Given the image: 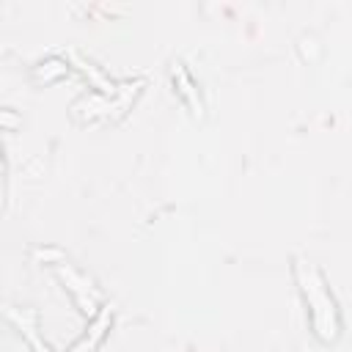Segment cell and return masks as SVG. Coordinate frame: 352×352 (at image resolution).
I'll use <instances>...</instances> for the list:
<instances>
[{
	"label": "cell",
	"mask_w": 352,
	"mask_h": 352,
	"mask_svg": "<svg viewBox=\"0 0 352 352\" xmlns=\"http://www.w3.org/2000/svg\"><path fill=\"white\" fill-rule=\"evenodd\" d=\"M294 275H297V283H300V292L305 297V305H308V322L314 327V333L330 344L338 338V330H341V319H338V305L324 283V275L311 264V261H302L297 258L294 261Z\"/></svg>",
	"instance_id": "6da1fadb"
}]
</instances>
